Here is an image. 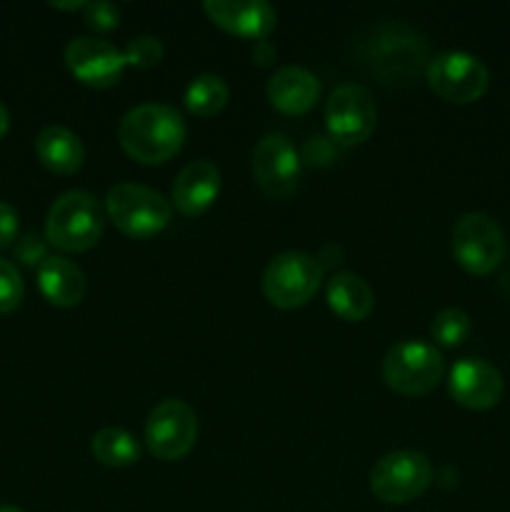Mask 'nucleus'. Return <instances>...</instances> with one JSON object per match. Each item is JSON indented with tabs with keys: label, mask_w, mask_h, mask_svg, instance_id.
I'll return each mask as SVG.
<instances>
[{
	"label": "nucleus",
	"mask_w": 510,
	"mask_h": 512,
	"mask_svg": "<svg viewBox=\"0 0 510 512\" xmlns=\"http://www.w3.org/2000/svg\"><path fill=\"white\" fill-rule=\"evenodd\" d=\"M65 65L75 80H80L88 88H113L125 70L123 50L115 48L108 40L98 38H75L65 48Z\"/></svg>",
	"instance_id": "obj_13"
},
{
	"label": "nucleus",
	"mask_w": 510,
	"mask_h": 512,
	"mask_svg": "<svg viewBox=\"0 0 510 512\" xmlns=\"http://www.w3.org/2000/svg\"><path fill=\"white\" fill-rule=\"evenodd\" d=\"M425 80L438 98L448 103H475L485 95L490 83L483 60L463 50H448L435 55L425 68Z\"/></svg>",
	"instance_id": "obj_9"
},
{
	"label": "nucleus",
	"mask_w": 510,
	"mask_h": 512,
	"mask_svg": "<svg viewBox=\"0 0 510 512\" xmlns=\"http://www.w3.org/2000/svg\"><path fill=\"white\" fill-rule=\"evenodd\" d=\"M503 375L480 358H463L450 368L448 390L458 405L468 410H490L503 398Z\"/></svg>",
	"instance_id": "obj_14"
},
{
	"label": "nucleus",
	"mask_w": 510,
	"mask_h": 512,
	"mask_svg": "<svg viewBox=\"0 0 510 512\" xmlns=\"http://www.w3.org/2000/svg\"><path fill=\"white\" fill-rule=\"evenodd\" d=\"M203 10L218 28L245 40H265L278 23L273 5L265 0H208Z\"/></svg>",
	"instance_id": "obj_15"
},
{
	"label": "nucleus",
	"mask_w": 510,
	"mask_h": 512,
	"mask_svg": "<svg viewBox=\"0 0 510 512\" xmlns=\"http://www.w3.org/2000/svg\"><path fill=\"white\" fill-rule=\"evenodd\" d=\"M430 335L443 348H455V345H460L470 335L468 313L460 308L440 310L433 318V325H430Z\"/></svg>",
	"instance_id": "obj_23"
},
{
	"label": "nucleus",
	"mask_w": 510,
	"mask_h": 512,
	"mask_svg": "<svg viewBox=\"0 0 510 512\" xmlns=\"http://www.w3.org/2000/svg\"><path fill=\"white\" fill-rule=\"evenodd\" d=\"M198 440V418L183 400H163L155 405L145 423V443L160 460H180Z\"/></svg>",
	"instance_id": "obj_11"
},
{
	"label": "nucleus",
	"mask_w": 510,
	"mask_h": 512,
	"mask_svg": "<svg viewBox=\"0 0 510 512\" xmlns=\"http://www.w3.org/2000/svg\"><path fill=\"white\" fill-rule=\"evenodd\" d=\"M325 125H328L330 138L343 148L365 143L378 125V108H375L373 95L363 85H340L328 98Z\"/></svg>",
	"instance_id": "obj_10"
},
{
	"label": "nucleus",
	"mask_w": 510,
	"mask_h": 512,
	"mask_svg": "<svg viewBox=\"0 0 510 512\" xmlns=\"http://www.w3.org/2000/svg\"><path fill=\"white\" fill-rule=\"evenodd\" d=\"M20 233V218L18 210L13 205H8L5 200H0V250L13 245L18 240Z\"/></svg>",
	"instance_id": "obj_28"
},
{
	"label": "nucleus",
	"mask_w": 510,
	"mask_h": 512,
	"mask_svg": "<svg viewBox=\"0 0 510 512\" xmlns=\"http://www.w3.org/2000/svg\"><path fill=\"white\" fill-rule=\"evenodd\" d=\"M433 483V465L418 450H395L383 455L370 470V490L388 505H405L420 498Z\"/></svg>",
	"instance_id": "obj_6"
},
{
	"label": "nucleus",
	"mask_w": 510,
	"mask_h": 512,
	"mask_svg": "<svg viewBox=\"0 0 510 512\" xmlns=\"http://www.w3.org/2000/svg\"><path fill=\"white\" fill-rule=\"evenodd\" d=\"M90 453L105 468H128L140 460V445L128 430L103 428L90 440Z\"/></svg>",
	"instance_id": "obj_21"
},
{
	"label": "nucleus",
	"mask_w": 510,
	"mask_h": 512,
	"mask_svg": "<svg viewBox=\"0 0 510 512\" xmlns=\"http://www.w3.org/2000/svg\"><path fill=\"white\" fill-rule=\"evenodd\" d=\"M253 175L268 198H290L300 175V155L295 145L280 133L265 135L253 150Z\"/></svg>",
	"instance_id": "obj_12"
},
{
	"label": "nucleus",
	"mask_w": 510,
	"mask_h": 512,
	"mask_svg": "<svg viewBox=\"0 0 510 512\" xmlns=\"http://www.w3.org/2000/svg\"><path fill=\"white\" fill-rule=\"evenodd\" d=\"M105 213L123 235L133 240H148L168 228L173 208L158 190L120 183L108 190Z\"/></svg>",
	"instance_id": "obj_4"
},
{
	"label": "nucleus",
	"mask_w": 510,
	"mask_h": 512,
	"mask_svg": "<svg viewBox=\"0 0 510 512\" xmlns=\"http://www.w3.org/2000/svg\"><path fill=\"white\" fill-rule=\"evenodd\" d=\"M320 280H323V265L313 255L290 250L270 260L263 273V293L275 308L295 310L318 293Z\"/></svg>",
	"instance_id": "obj_7"
},
{
	"label": "nucleus",
	"mask_w": 510,
	"mask_h": 512,
	"mask_svg": "<svg viewBox=\"0 0 510 512\" xmlns=\"http://www.w3.org/2000/svg\"><path fill=\"white\" fill-rule=\"evenodd\" d=\"M445 373L443 355L435 345L420 340H403L383 358V380L390 390L408 398L433 393Z\"/></svg>",
	"instance_id": "obj_5"
},
{
	"label": "nucleus",
	"mask_w": 510,
	"mask_h": 512,
	"mask_svg": "<svg viewBox=\"0 0 510 512\" xmlns=\"http://www.w3.org/2000/svg\"><path fill=\"white\" fill-rule=\"evenodd\" d=\"M230 90L220 75L203 73L198 78L190 80L188 90H185V108L198 118H213L220 110L228 105Z\"/></svg>",
	"instance_id": "obj_22"
},
{
	"label": "nucleus",
	"mask_w": 510,
	"mask_h": 512,
	"mask_svg": "<svg viewBox=\"0 0 510 512\" xmlns=\"http://www.w3.org/2000/svg\"><path fill=\"white\" fill-rule=\"evenodd\" d=\"M0 512H23V510L15 508V505H0Z\"/></svg>",
	"instance_id": "obj_31"
},
{
	"label": "nucleus",
	"mask_w": 510,
	"mask_h": 512,
	"mask_svg": "<svg viewBox=\"0 0 510 512\" xmlns=\"http://www.w3.org/2000/svg\"><path fill=\"white\" fill-rule=\"evenodd\" d=\"M220 193V170L210 160L185 165L173 183V205L188 218L203 215Z\"/></svg>",
	"instance_id": "obj_16"
},
{
	"label": "nucleus",
	"mask_w": 510,
	"mask_h": 512,
	"mask_svg": "<svg viewBox=\"0 0 510 512\" xmlns=\"http://www.w3.org/2000/svg\"><path fill=\"white\" fill-rule=\"evenodd\" d=\"M8 128H10V115H8V110H5V105L0 103V138L8 133Z\"/></svg>",
	"instance_id": "obj_29"
},
{
	"label": "nucleus",
	"mask_w": 510,
	"mask_h": 512,
	"mask_svg": "<svg viewBox=\"0 0 510 512\" xmlns=\"http://www.w3.org/2000/svg\"><path fill=\"white\" fill-rule=\"evenodd\" d=\"M453 255L470 275H490L505 258V235L488 213H465L453 228Z\"/></svg>",
	"instance_id": "obj_8"
},
{
	"label": "nucleus",
	"mask_w": 510,
	"mask_h": 512,
	"mask_svg": "<svg viewBox=\"0 0 510 512\" xmlns=\"http://www.w3.org/2000/svg\"><path fill=\"white\" fill-rule=\"evenodd\" d=\"M83 13H85V23H88L93 30H100V33L115 30L120 23V8L115 3H105V0H98V3H85Z\"/></svg>",
	"instance_id": "obj_26"
},
{
	"label": "nucleus",
	"mask_w": 510,
	"mask_h": 512,
	"mask_svg": "<svg viewBox=\"0 0 510 512\" xmlns=\"http://www.w3.org/2000/svg\"><path fill=\"white\" fill-rule=\"evenodd\" d=\"M105 228L103 208L85 190L60 195L45 218V238L65 253H85L100 240Z\"/></svg>",
	"instance_id": "obj_3"
},
{
	"label": "nucleus",
	"mask_w": 510,
	"mask_h": 512,
	"mask_svg": "<svg viewBox=\"0 0 510 512\" xmlns=\"http://www.w3.org/2000/svg\"><path fill=\"white\" fill-rule=\"evenodd\" d=\"M163 43L153 35H135L128 43V48L123 50L125 63L135 65V68H153L163 60Z\"/></svg>",
	"instance_id": "obj_25"
},
{
	"label": "nucleus",
	"mask_w": 510,
	"mask_h": 512,
	"mask_svg": "<svg viewBox=\"0 0 510 512\" xmlns=\"http://www.w3.org/2000/svg\"><path fill=\"white\" fill-rule=\"evenodd\" d=\"M320 83L310 70L298 65H285L275 70L268 80V100L275 110L285 115H303L315 105Z\"/></svg>",
	"instance_id": "obj_17"
},
{
	"label": "nucleus",
	"mask_w": 510,
	"mask_h": 512,
	"mask_svg": "<svg viewBox=\"0 0 510 512\" xmlns=\"http://www.w3.org/2000/svg\"><path fill=\"white\" fill-rule=\"evenodd\" d=\"M328 305L338 318L348 323H360L373 313V290L368 288L363 278L353 273H338L328 280Z\"/></svg>",
	"instance_id": "obj_20"
},
{
	"label": "nucleus",
	"mask_w": 510,
	"mask_h": 512,
	"mask_svg": "<svg viewBox=\"0 0 510 512\" xmlns=\"http://www.w3.org/2000/svg\"><path fill=\"white\" fill-rule=\"evenodd\" d=\"M358 58L383 85H410L428 68V40L410 25L385 20L360 35Z\"/></svg>",
	"instance_id": "obj_1"
},
{
	"label": "nucleus",
	"mask_w": 510,
	"mask_h": 512,
	"mask_svg": "<svg viewBox=\"0 0 510 512\" xmlns=\"http://www.w3.org/2000/svg\"><path fill=\"white\" fill-rule=\"evenodd\" d=\"M15 258L23 265L35 268V265H40L48 258V248H45V243L35 233H25L23 238H18V243H15Z\"/></svg>",
	"instance_id": "obj_27"
},
{
	"label": "nucleus",
	"mask_w": 510,
	"mask_h": 512,
	"mask_svg": "<svg viewBox=\"0 0 510 512\" xmlns=\"http://www.w3.org/2000/svg\"><path fill=\"white\" fill-rule=\"evenodd\" d=\"M50 5L58 10H83L85 8V3H78V0H75V3H50Z\"/></svg>",
	"instance_id": "obj_30"
},
{
	"label": "nucleus",
	"mask_w": 510,
	"mask_h": 512,
	"mask_svg": "<svg viewBox=\"0 0 510 512\" xmlns=\"http://www.w3.org/2000/svg\"><path fill=\"white\" fill-rule=\"evenodd\" d=\"M125 153L145 165L168 163L185 140L183 115L163 103H145L128 110L118 125Z\"/></svg>",
	"instance_id": "obj_2"
},
{
	"label": "nucleus",
	"mask_w": 510,
	"mask_h": 512,
	"mask_svg": "<svg viewBox=\"0 0 510 512\" xmlns=\"http://www.w3.org/2000/svg\"><path fill=\"white\" fill-rule=\"evenodd\" d=\"M35 153L48 170L58 175H73L83 168L85 148L78 135L60 125H48L35 138Z\"/></svg>",
	"instance_id": "obj_19"
},
{
	"label": "nucleus",
	"mask_w": 510,
	"mask_h": 512,
	"mask_svg": "<svg viewBox=\"0 0 510 512\" xmlns=\"http://www.w3.org/2000/svg\"><path fill=\"white\" fill-rule=\"evenodd\" d=\"M38 288L50 305L73 308L85 295V275L73 260L48 255L38 265Z\"/></svg>",
	"instance_id": "obj_18"
},
{
	"label": "nucleus",
	"mask_w": 510,
	"mask_h": 512,
	"mask_svg": "<svg viewBox=\"0 0 510 512\" xmlns=\"http://www.w3.org/2000/svg\"><path fill=\"white\" fill-rule=\"evenodd\" d=\"M25 285L20 270L10 260L0 258V315L13 313L23 303Z\"/></svg>",
	"instance_id": "obj_24"
}]
</instances>
